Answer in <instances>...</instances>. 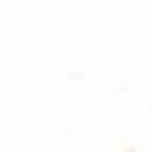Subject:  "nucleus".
I'll return each instance as SVG.
<instances>
[]
</instances>
